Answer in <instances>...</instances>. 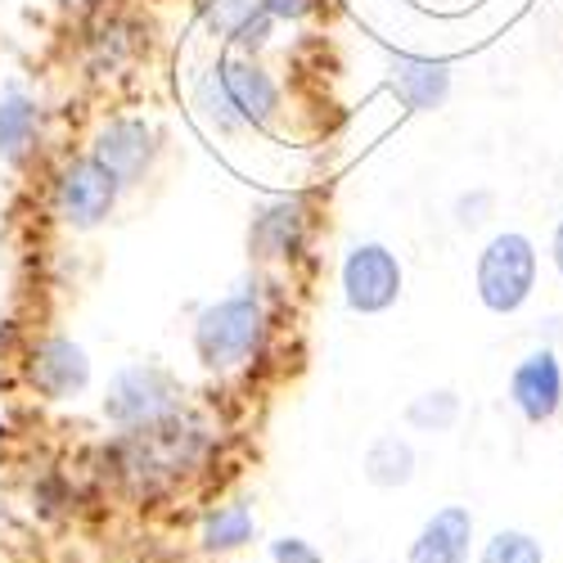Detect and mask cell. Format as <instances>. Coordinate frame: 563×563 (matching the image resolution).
Masks as SVG:
<instances>
[{
    "label": "cell",
    "instance_id": "cell-1",
    "mask_svg": "<svg viewBox=\"0 0 563 563\" xmlns=\"http://www.w3.org/2000/svg\"><path fill=\"white\" fill-rule=\"evenodd\" d=\"M271 339V311L257 289L225 294L195 316V356L212 374L249 369Z\"/></svg>",
    "mask_w": 563,
    "mask_h": 563
},
{
    "label": "cell",
    "instance_id": "cell-2",
    "mask_svg": "<svg viewBox=\"0 0 563 563\" xmlns=\"http://www.w3.org/2000/svg\"><path fill=\"white\" fill-rule=\"evenodd\" d=\"M100 410L118 433H145V429L172 424V419L185 415V388L172 369H163L154 361H131V365L113 369Z\"/></svg>",
    "mask_w": 563,
    "mask_h": 563
},
{
    "label": "cell",
    "instance_id": "cell-3",
    "mask_svg": "<svg viewBox=\"0 0 563 563\" xmlns=\"http://www.w3.org/2000/svg\"><path fill=\"white\" fill-rule=\"evenodd\" d=\"M478 302L492 316H514L537 289V244L523 230H500L487 240V249L478 253Z\"/></svg>",
    "mask_w": 563,
    "mask_h": 563
},
{
    "label": "cell",
    "instance_id": "cell-4",
    "mask_svg": "<svg viewBox=\"0 0 563 563\" xmlns=\"http://www.w3.org/2000/svg\"><path fill=\"white\" fill-rule=\"evenodd\" d=\"M118 199H122V180L90 154H77L55 172V217L68 230L104 225L118 212Z\"/></svg>",
    "mask_w": 563,
    "mask_h": 563
},
{
    "label": "cell",
    "instance_id": "cell-5",
    "mask_svg": "<svg viewBox=\"0 0 563 563\" xmlns=\"http://www.w3.org/2000/svg\"><path fill=\"white\" fill-rule=\"evenodd\" d=\"M401 257L379 244V240H365V244H352L343 253V266H339V285H343V302L347 311L356 316H384L388 307H397L401 298Z\"/></svg>",
    "mask_w": 563,
    "mask_h": 563
},
{
    "label": "cell",
    "instance_id": "cell-6",
    "mask_svg": "<svg viewBox=\"0 0 563 563\" xmlns=\"http://www.w3.org/2000/svg\"><path fill=\"white\" fill-rule=\"evenodd\" d=\"M221 86V96L230 104V113L244 122V131H271L285 113V96H279V81L253 59V55H240L230 51L221 55L212 68H208Z\"/></svg>",
    "mask_w": 563,
    "mask_h": 563
},
{
    "label": "cell",
    "instance_id": "cell-7",
    "mask_svg": "<svg viewBox=\"0 0 563 563\" xmlns=\"http://www.w3.org/2000/svg\"><path fill=\"white\" fill-rule=\"evenodd\" d=\"M158 154H163V140L154 131V122L145 118H109L96 140H90V158L104 163L118 180L122 190H131V185H145L158 167Z\"/></svg>",
    "mask_w": 563,
    "mask_h": 563
},
{
    "label": "cell",
    "instance_id": "cell-8",
    "mask_svg": "<svg viewBox=\"0 0 563 563\" xmlns=\"http://www.w3.org/2000/svg\"><path fill=\"white\" fill-rule=\"evenodd\" d=\"M90 352L68 334H51L27 352V384L45 401H77L90 388Z\"/></svg>",
    "mask_w": 563,
    "mask_h": 563
},
{
    "label": "cell",
    "instance_id": "cell-9",
    "mask_svg": "<svg viewBox=\"0 0 563 563\" xmlns=\"http://www.w3.org/2000/svg\"><path fill=\"white\" fill-rule=\"evenodd\" d=\"M311 234V208L298 195L271 199L249 221V257L253 262H294L307 249Z\"/></svg>",
    "mask_w": 563,
    "mask_h": 563
},
{
    "label": "cell",
    "instance_id": "cell-10",
    "mask_svg": "<svg viewBox=\"0 0 563 563\" xmlns=\"http://www.w3.org/2000/svg\"><path fill=\"white\" fill-rule=\"evenodd\" d=\"M509 406L519 410L528 424H550L563 410V365L554 356V347H537L528 352L509 374Z\"/></svg>",
    "mask_w": 563,
    "mask_h": 563
},
{
    "label": "cell",
    "instance_id": "cell-11",
    "mask_svg": "<svg viewBox=\"0 0 563 563\" xmlns=\"http://www.w3.org/2000/svg\"><path fill=\"white\" fill-rule=\"evenodd\" d=\"M468 550H474V514L468 505H442L415 532L406 563H468Z\"/></svg>",
    "mask_w": 563,
    "mask_h": 563
},
{
    "label": "cell",
    "instance_id": "cell-12",
    "mask_svg": "<svg viewBox=\"0 0 563 563\" xmlns=\"http://www.w3.org/2000/svg\"><path fill=\"white\" fill-rule=\"evenodd\" d=\"M388 86L401 109L433 113L451 100V68L424 55H388Z\"/></svg>",
    "mask_w": 563,
    "mask_h": 563
},
{
    "label": "cell",
    "instance_id": "cell-13",
    "mask_svg": "<svg viewBox=\"0 0 563 563\" xmlns=\"http://www.w3.org/2000/svg\"><path fill=\"white\" fill-rule=\"evenodd\" d=\"M203 23L240 55H257L275 27L266 0H203Z\"/></svg>",
    "mask_w": 563,
    "mask_h": 563
},
{
    "label": "cell",
    "instance_id": "cell-14",
    "mask_svg": "<svg viewBox=\"0 0 563 563\" xmlns=\"http://www.w3.org/2000/svg\"><path fill=\"white\" fill-rule=\"evenodd\" d=\"M41 131H45V109L36 96H27L23 86L0 90V163L23 167L41 150Z\"/></svg>",
    "mask_w": 563,
    "mask_h": 563
},
{
    "label": "cell",
    "instance_id": "cell-15",
    "mask_svg": "<svg viewBox=\"0 0 563 563\" xmlns=\"http://www.w3.org/2000/svg\"><path fill=\"white\" fill-rule=\"evenodd\" d=\"M415 468H419V455L415 446L401 438V433H379L365 455H361V474L369 487H379V492H397V487H410L415 478Z\"/></svg>",
    "mask_w": 563,
    "mask_h": 563
},
{
    "label": "cell",
    "instance_id": "cell-16",
    "mask_svg": "<svg viewBox=\"0 0 563 563\" xmlns=\"http://www.w3.org/2000/svg\"><path fill=\"white\" fill-rule=\"evenodd\" d=\"M257 537V514L249 500H225L217 509L203 514L199 523V545L208 554H230V550H244Z\"/></svg>",
    "mask_w": 563,
    "mask_h": 563
},
{
    "label": "cell",
    "instance_id": "cell-17",
    "mask_svg": "<svg viewBox=\"0 0 563 563\" xmlns=\"http://www.w3.org/2000/svg\"><path fill=\"white\" fill-rule=\"evenodd\" d=\"M460 393L455 388H429L406 406V424L415 433H451L460 424Z\"/></svg>",
    "mask_w": 563,
    "mask_h": 563
},
{
    "label": "cell",
    "instance_id": "cell-18",
    "mask_svg": "<svg viewBox=\"0 0 563 563\" xmlns=\"http://www.w3.org/2000/svg\"><path fill=\"white\" fill-rule=\"evenodd\" d=\"M478 563H545V545L523 528H500L483 541Z\"/></svg>",
    "mask_w": 563,
    "mask_h": 563
},
{
    "label": "cell",
    "instance_id": "cell-19",
    "mask_svg": "<svg viewBox=\"0 0 563 563\" xmlns=\"http://www.w3.org/2000/svg\"><path fill=\"white\" fill-rule=\"evenodd\" d=\"M271 563H324V554L307 537H275L271 541Z\"/></svg>",
    "mask_w": 563,
    "mask_h": 563
},
{
    "label": "cell",
    "instance_id": "cell-20",
    "mask_svg": "<svg viewBox=\"0 0 563 563\" xmlns=\"http://www.w3.org/2000/svg\"><path fill=\"white\" fill-rule=\"evenodd\" d=\"M492 212V195L487 190H474V195H460L455 199V221L460 225H483Z\"/></svg>",
    "mask_w": 563,
    "mask_h": 563
},
{
    "label": "cell",
    "instance_id": "cell-21",
    "mask_svg": "<svg viewBox=\"0 0 563 563\" xmlns=\"http://www.w3.org/2000/svg\"><path fill=\"white\" fill-rule=\"evenodd\" d=\"M316 5L320 0H266V10H271L275 23H302V19L316 14Z\"/></svg>",
    "mask_w": 563,
    "mask_h": 563
},
{
    "label": "cell",
    "instance_id": "cell-22",
    "mask_svg": "<svg viewBox=\"0 0 563 563\" xmlns=\"http://www.w3.org/2000/svg\"><path fill=\"white\" fill-rule=\"evenodd\" d=\"M550 257H554V266H559V275H563V221L554 225V240H550Z\"/></svg>",
    "mask_w": 563,
    "mask_h": 563
}]
</instances>
